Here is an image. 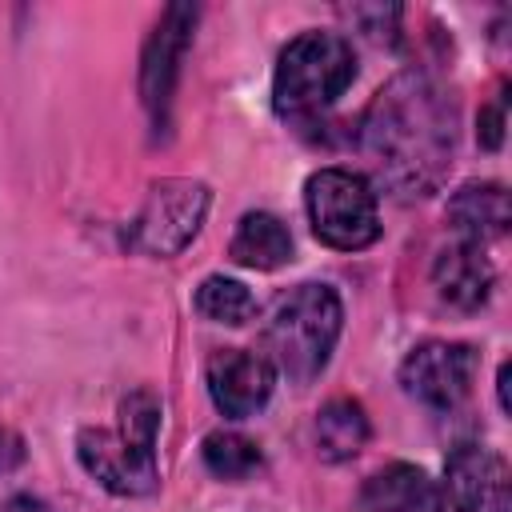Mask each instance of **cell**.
<instances>
[{
    "mask_svg": "<svg viewBox=\"0 0 512 512\" xmlns=\"http://www.w3.org/2000/svg\"><path fill=\"white\" fill-rule=\"evenodd\" d=\"M360 140L396 196H428L452 168L456 104L432 76L404 72L376 92Z\"/></svg>",
    "mask_w": 512,
    "mask_h": 512,
    "instance_id": "cell-1",
    "label": "cell"
},
{
    "mask_svg": "<svg viewBox=\"0 0 512 512\" xmlns=\"http://www.w3.org/2000/svg\"><path fill=\"white\" fill-rule=\"evenodd\" d=\"M340 328H344V304L336 288L320 280L296 284L268 308V320L260 332L264 356L292 384H308L328 368Z\"/></svg>",
    "mask_w": 512,
    "mask_h": 512,
    "instance_id": "cell-2",
    "label": "cell"
},
{
    "mask_svg": "<svg viewBox=\"0 0 512 512\" xmlns=\"http://www.w3.org/2000/svg\"><path fill=\"white\" fill-rule=\"evenodd\" d=\"M156 432H160V400L148 388H136L120 400L116 428H80L76 456L100 488L116 496H148L160 480Z\"/></svg>",
    "mask_w": 512,
    "mask_h": 512,
    "instance_id": "cell-3",
    "label": "cell"
},
{
    "mask_svg": "<svg viewBox=\"0 0 512 512\" xmlns=\"http://www.w3.org/2000/svg\"><path fill=\"white\" fill-rule=\"evenodd\" d=\"M356 80V52L336 32H300L276 60L272 108L284 120H316Z\"/></svg>",
    "mask_w": 512,
    "mask_h": 512,
    "instance_id": "cell-4",
    "label": "cell"
},
{
    "mask_svg": "<svg viewBox=\"0 0 512 512\" xmlns=\"http://www.w3.org/2000/svg\"><path fill=\"white\" fill-rule=\"evenodd\" d=\"M308 224L320 244L336 252H360L380 236V208L372 184L352 168H320L304 184Z\"/></svg>",
    "mask_w": 512,
    "mask_h": 512,
    "instance_id": "cell-5",
    "label": "cell"
},
{
    "mask_svg": "<svg viewBox=\"0 0 512 512\" xmlns=\"http://www.w3.org/2000/svg\"><path fill=\"white\" fill-rule=\"evenodd\" d=\"M208 212V188L200 180H160L148 188L144 208L136 212L128 228V244L144 256H176L204 224Z\"/></svg>",
    "mask_w": 512,
    "mask_h": 512,
    "instance_id": "cell-6",
    "label": "cell"
},
{
    "mask_svg": "<svg viewBox=\"0 0 512 512\" xmlns=\"http://www.w3.org/2000/svg\"><path fill=\"white\" fill-rule=\"evenodd\" d=\"M472 380H476V348L460 340H420L400 364L404 392L432 412L460 408L472 392Z\"/></svg>",
    "mask_w": 512,
    "mask_h": 512,
    "instance_id": "cell-7",
    "label": "cell"
},
{
    "mask_svg": "<svg viewBox=\"0 0 512 512\" xmlns=\"http://www.w3.org/2000/svg\"><path fill=\"white\" fill-rule=\"evenodd\" d=\"M440 488L452 512H512L508 460L484 444H456L444 460Z\"/></svg>",
    "mask_w": 512,
    "mask_h": 512,
    "instance_id": "cell-8",
    "label": "cell"
},
{
    "mask_svg": "<svg viewBox=\"0 0 512 512\" xmlns=\"http://www.w3.org/2000/svg\"><path fill=\"white\" fill-rule=\"evenodd\" d=\"M204 380H208V396H212L216 412L228 420H244L268 404V396L276 388V368L268 364L264 352L220 348L208 360Z\"/></svg>",
    "mask_w": 512,
    "mask_h": 512,
    "instance_id": "cell-9",
    "label": "cell"
},
{
    "mask_svg": "<svg viewBox=\"0 0 512 512\" xmlns=\"http://www.w3.org/2000/svg\"><path fill=\"white\" fill-rule=\"evenodd\" d=\"M192 20H196V8L172 4V8L164 12V20L156 24L152 40H148L144 68H140V88H144V104H148L152 116H160V112L168 108L172 80H176V64H180V56H184Z\"/></svg>",
    "mask_w": 512,
    "mask_h": 512,
    "instance_id": "cell-10",
    "label": "cell"
},
{
    "mask_svg": "<svg viewBox=\"0 0 512 512\" xmlns=\"http://www.w3.org/2000/svg\"><path fill=\"white\" fill-rule=\"evenodd\" d=\"M432 284L440 292L444 304L460 308V312H476L480 304H488L492 284H496V268L484 256V244L472 240H456L452 248H444L432 264Z\"/></svg>",
    "mask_w": 512,
    "mask_h": 512,
    "instance_id": "cell-11",
    "label": "cell"
},
{
    "mask_svg": "<svg viewBox=\"0 0 512 512\" xmlns=\"http://www.w3.org/2000/svg\"><path fill=\"white\" fill-rule=\"evenodd\" d=\"M364 512H444V488L420 464H388L360 488Z\"/></svg>",
    "mask_w": 512,
    "mask_h": 512,
    "instance_id": "cell-12",
    "label": "cell"
},
{
    "mask_svg": "<svg viewBox=\"0 0 512 512\" xmlns=\"http://www.w3.org/2000/svg\"><path fill=\"white\" fill-rule=\"evenodd\" d=\"M448 220L460 232V240L484 244L508 232L512 224V208H508V192L496 180H472L464 188L452 192L448 200Z\"/></svg>",
    "mask_w": 512,
    "mask_h": 512,
    "instance_id": "cell-13",
    "label": "cell"
},
{
    "mask_svg": "<svg viewBox=\"0 0 512 512\" xmlns=\"http://www.w3.org/2000/svg\"><path fill=\"white\" fill-rule=\"evenodd\" d=\"M228 256L236 264H244V268L272 272V268H280V264L292 260V232L272 212H244L240 224H236V232H232Z\"/></svg>",
    "mask_w": 512,
    "mask_h": 512,
    "instance_id": "cell-14",
    "label": "cell"
},
{
    "mask_svg": "<svg viewBox=\"0 0 512 512\" xmlns=\"http://www.w3.org/2000/svg\"><path fill=\"white\" fill-rule=\"evenodd\" d=\"M368 412L352 396H336L316 412V448L324 460H352L368 444Z\"/></svg>",
    "mask_w": 512,
    "mask_h": 512,
    "instance_id": "cell-15",
    "label": "cell"
},
{
    "mask_svg": "<svg viewBox=\"0 0 512 512\" xmlns=\"http://www.w3.org/2000/svg\"><path fill=\"white\" fill-rule=\"evenodd\" d=\"M200 456H204V468L212 476L228 480V484H244V480H252L264 468L260 444L252 436H244V432H224V428H216V432L204 436Z\"/></svg>",
    "mask_w": 512,
    "mask_h": 512,
    "instance_id": "cell-16",
    "label": "cell"
},
{
    "mask_svg": "<svg viewBox=\"0 0 512 512\" xmlns=\"http://www.w3.org/2000/svg\"><path fill=\"white\" fill-rule=\"evenodd\" d=\"M196 312L212 324H248L256 316V296L248 292V284L232 280V276H208L196 288Z\"/></svg>",
    "mask_w": 512,
    "mask_h": 512,
    "instance_id": "cell-17",
    "label": "cell"
},
{
    "mask_svg": "<svg viewBox=\"0 0 512 512\" xmlns=\"http://www.w3.org/2000/svg\"><path fill=\"white\" fill-rule=\"evenodd\" d=\"M476 140H480V148H488V152H496V148L504 144V92H496V96L480 108V116H476Z\"/></svg>",
    "mask_w": 512,
    "mask_h": 512,
    "instance_id": "cell-18",
    "label": "cell"
},
{
    "mask_svg": "<svg viewBox=\"0 0 512 512\" xmlns=\"http://www.w3.org/2000/svg\"><path fill=\"white\" fill-rule=\"evenodd\" d=\"M20 460H24V440L12 428H0V472L16 468Z\"/></svg>",
    "mask_w": 512,
    "mask_h": 512,
    "instance_id": "cell-19",
    "label": "cell"
},
{
    "mask_svg": "<svg viewBox=\"0 0 512 512\" xmlns=\"http://www.w3.org/2000/svg\"><path fill=\"white\" fill-rule=\"evenodd\" d=\"M4 512H48V504L36 500V496H12V500L4 504Z\"/></svg>",
    "mask_w": 512,
    "mask_h": 512,
    "instance_id": "cell-20",
    "label": "cell"
}]
</instances>
